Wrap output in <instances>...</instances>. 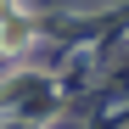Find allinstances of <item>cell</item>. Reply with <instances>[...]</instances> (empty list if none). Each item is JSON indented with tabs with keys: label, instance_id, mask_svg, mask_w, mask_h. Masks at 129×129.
<instances>
[{
	"label": "cell",
	"instance_id": "1",
	"mask_svg": "<svg viewBox=\"0 0 129 129\" xmlns=\"http://www.w3.org/2000/svg\"><path fill=\"white\" fill-rule=\"evenodd\" d=\"M28 39H34V23L23 11H6V17H0V51H23Z\"/></svg>",
	"mask_w": 129,
	"mask_h": 129
}]
</instances>
